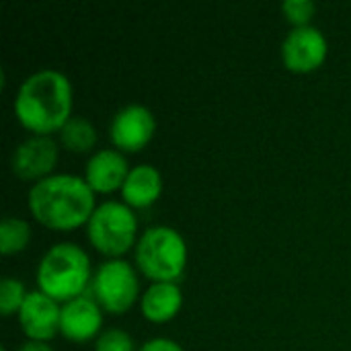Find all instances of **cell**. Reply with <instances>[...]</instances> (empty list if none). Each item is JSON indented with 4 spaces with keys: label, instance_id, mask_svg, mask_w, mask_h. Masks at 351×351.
I'll list each match as a JSON object with an SVG mask.
<instances>
[{
    "label": "cell",
    "instance_id": "6da1fadb",
    "mask_svg": "<svg viewBox=\"0 0 351 351\" xmlns=\"http://www.w3.org/2000/svg\"><path fill=\"white\" fill-rule=\"evenodd\" d=\"M74 88L66 72L39 68L25 76L14 93L12 111L19 123L31 134H58L72 117Z\"/></svg>",
    "mask_w": 351,
    "mask_h": 351
},
{
    "label": "cell",
    "instance_id": "7a4b0ae2",
    "mask_svg": "<svg viewBox=\"0 0 351 351\" xmlns=\"http://www.w3.org/2000/svg\"><path fill=\"white\" fill-rule=\"evenodd\" d=\"M95 208V191L76 173H53L33 183L27 191L29 214L56 232H72L86 226Z\"/></svg>",
    "mask_w": 351,
    "mask_h": 351
},
{
    "label": "cell",
    "instance_id": "3957f363",
    "mask_svg": "<svg viewBox=\"0 0 351 351\" xmlns=\"http://www.w3.org/2000/svg\"><path fill=\"white\" fill-rule=\"evenodd\" d=\"M93 265L88 253L72 241L51 245L37 261L35 282L37 290L64 304L90 290Z\"/></svg>",
    "mask_w": 351,
    "mask_h": 351
},
{
    "label": "cell",
    "instance_id": "277c9868",
    "mask_svg": "<svg viewBox=\"0 0 351 351\" xmlns=\"http://www.w3.org/2000/svg\"><path fill=\"white\" fill-rule=\"evenodd\" d=\"M185 237L169 224H152L140 232L134 247V265L150 282H179L187 269Z\"/></svg>",
    "mask_w": 351,
    "mask_h": 351
},
{
    "label": "cell",
    "instance_id": "5b68a950",
    "mask_svg": "<svg viewBox=\"0 0 351 351\" xmlns=\"http://www.w3.org/2000/svg\"><path fill=\"white\" fill-rule=\"evenodd\" d=\"M86 239L90 247L105 259H119L134 251L140 239V222L136 210L121 199L99 202L86 222Z\"/></svg>",
    "mask_w": 351,
    "mask_h": 351
},
{
    "label": "cell",
    "instance_id": "8992f818",
    "mask_svg": "<svg viewBox=\"0 0 351 351\" xmlns=\"http://www.w3.org/2000/svg\"><path fill=\"white\" fill-rule=\"evenodd\" d=\"M90 296L105 313L125 315L136 302H140L142 296L138 267L123 257L105 259L95 267Z\"/></svg>",
    "mask_w": 351,
    "mask_h": 351
},
{
    "label": "cell",
    "instance_id": "52a82bcc",
    "mask_svg": "<svg viewBox=\"0 0 351 351\" xmlns=\"http://www.w3.org/2000/svg\"><path fill=\"white\" fill-rule=\"evenodd\" d=\"M111 146L123 154L140 152L146 148L156 134V117L144 103H128L119 107L109 121Z\"/></svg>",
    "mask_w": 351,
    "mask_h": 351
},
{
    "label": "cell",
    "instance_id": "ba28073f",
    "mask_svg": "<svg viewBox=\"0 0 351 351\" xmlns=\"http://www.w3.org/2000/svg\"><path fill=\"white\" fill-rule=\"evenodd\" d=\"M60 160V142L53 136L29 134L10 154V171L16 179L37 183L53 175Z\"/></svg>",
    "mask_w": 351,
    "mask_h": 351
},
{
    "label": "cell",
    "instance_id": "9c48e42d",
    "mask_svg": "<svg viewBox=\"0 0 351 351\" xmlns=\"http://www.w3.org/2000/svg\"><path fill=\"white\" fill-rule=\"evenodd\" d=\"M284 66L296 74H308L323 66L329 56V41L317 25L292 27L280 47Z\"/></svg>",
    "mask_w": 351,
    "mask_h": 351
},
{
    "label": "cell",
    "instance_id": "30bf717a",
    "mask_svg": "<svg viewBox=\"0 0 351 351\" xmlns=\"http://www.w3.org/2000/svg\"><path fill=\"white\" fill-rule=\"evenodd\" d=\"M60 302H56L41 290H29L23 306L16 313V321L27 341L49 343V339H53L60 333Z\"/></svg>",
    "mask_w": 351,
    "mask_h": 351
},
{
    "label": "cell",
    "instance_id": "8fae6325",
    "mask_svg": "<svg viewBox=\"0 0 351 351\" xmlns=\"http://www.w3.org/2000/svg\"><path fill=\"white\" fill-rule=\"evenodd\" d=\"M103 308L99 302L84 294L62 304L60 335L72 343L95 341L103 331Z\"/></svg>",
    "mask_w": 351,
    "mask_h": 351
},
{
    "label": "cell",
    "instance_id": "7c38bea8",
    "mask_svg": "<svg viewBox=\"0 0 351 351\" xmlns=\"http://www.w3.org/2000/svg\"><path fill=\"white\" fill-rule=\"evenodd\" d=\"M132 165L128 160V156L109 146V148H97L84 162V181L88 183V187L101 195L119 191L128 173H130Z\"/></svg>",
    "mask_w": 351,
    "mask_h": 351
},
{
    "label": "cell",
    "instance_id": "4fadbf2b",
    "mask_svg": "<svg viewBox=\"0 0 351 351\" xmlns=\"http://www.w3.org/2000/svg\"><path fill=\"white\" fill-rule=\"evenodd\" d=\"M165 189V179L158 167L150 162H138L132 165L119 193L121 202L128 204L132 210H146L154 206Z\"/></svg>",
    "mask_w": 351,
    "mask_h": 351
},
{
    "label": "cell",
    "instance_id": "5bb4252c",
    "mask_svg": "<svg viewBox=\"0 0 351 351\" xmlns=\"http://www.w3.org/2000/svg\"><path fill=\"white\" fill-rule=\"evenodd\" d=\"M138 306L148 323H171L183 308V290L179 282H150L142 290Z\"/></svg>",
    "mask_w": 351,
    "mask_h": 351
},
{
    "label": "cell",
    "instance_id": "9a60e30c",
    "mask_svg": "<svg viewBox=\"0 0 351 351\" xmlns=\"http://www.w3.org/2000/svg\"><path fill=\"white\" fill-rule=\"evenodd\" d=\"M58 142L62 148L74 154H93L97 150L99 132L95 123L84 115H72L64 128L58 132Z\"/></svg>",
    "mask_w": 351,
    "mask_h": 351
},
{
    "label": "cell",
    "instance_id": "2e32d148",
    "mask_svg": "<svg viewBox=\"0 0 351 351\" xmlns=\"http://www.w3.org/2000/svg\"><path fill=\"white\" fill-rule=\"evenodd\" d=\"M33 239L29 220L21 216H4L0 222V253L4 257L23 253Z\"/></svg>",
    "mask_w": 351,
    "mask_h": 351
},
{
    "label": "cell",
    "instance_id": "e0dca14e",
    "mask_svg": "<svg viewBox=\"0 0 351 351\" xmlns=\"http://www.w3.org/2000/svg\"><path fill=\"white\" fill-rule=\"evenodd\" d=\"M27 294H29V290L25 288V284L19 278L4 276L0 282V313H2V317L16 315L19 308L23 306Z\"/></svg>",
    "mask_w": 351,
    "mask_h": 351
},
{
    "label": "cell",
    "instance_id": "ac0fdd59",
    "mask_svg": "<svg viewBox=\"0 0 351 351\" xmlns=\"http://www.w3.org/2000/svg\"><path fill=\"white\" fill-rule=\"evenodd\" d=\"M95 351H138V346L132 337L121 327H107L101 331V335L93 343Z\"/></svg>",
    "mask_w": 351,
    "mask_h": 351
},
{
    "label": "cell",
    "instance_id": "d6986e66",
    "mask_svg": "<svg viewBox=\"0 0 351 351\" xmlns=\"http://www.w3.org/2000/svg\"><path fill=\"white\" fill-rule=\"evenodd\" d=\"M282 12L292 27L313 25V19L317 14V2H313V0H286L282 4Z\"/></svg>",
    "mask_w": 351,
    "mask_h": 351
},
{
    "label": "cell",
    "instance_id": "ffe728a7",
    "mask_svg": "<svg viewBox=\"0 0 351 351\" xmlns=\"http://www.w3.org/2000/svg\"><path fill=\"white\" fill-rule=\"evenodd\" d=\"M138 351H185V350H183V346H181L179 341H175V339H171V337H162V335H158V337H150V339H146L142 346H138Z\"/></svg>",
    "mask_w": 351,
    "mask_h": 351
},
{
    "label": "cell",
    "instance_id": "44dd1931",
    "mask_svg": "<svg viewBox=\"0 0 351 351\" xmlns=\"http://www.w3.org/2000/svg\"><path fill=\"white\" fill-rule=\"evenodd\" d=\"M16 351H56L45 341H25Z\"/></svg>",
    "mask_w": 351,
    "mask_h": 351
},
{
    "label": "cell",
    "instance_id": "7402d4cb",
    "mask_svg": "<svg viewBox=\"0 0 351 351\" xmlns=\"http://www.w3.org/2000/svg\"><path fill=\"white\" fill-rule=\"evenodd\" d=\"M0 351H8V350H6V348H2V350H0Z\"/></svg>",
    "mask_w": 351,
    "mask_h": 351
}]
</instances>
